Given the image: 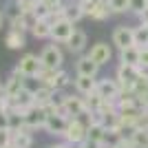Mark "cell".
Here are the masks:
<instances>
[{
    "label": "cell",
    "mask_w": 148,
    "mask_h": 148,
    "mask_svg": "<svg viewBox=\"0 0 148 148\" xmlns=\"http://www.w3.org/2000/svg\"><path fill=\"white\" fill-rule=\"evenodd\" d=\"M75 73H77V75H91V77H97L99 64H97V62H93L88 56H82V58H77V62H75Z\"/></svg>",
    "instance_id": "16"
},
{
    "label": "cell",
    "mask_w": 148,
    "mask_h": 148,
    "mask_svg": "<svg viewBox=\"0 0 148 148\" xmlns=\"http://www.w3.org/2000/svg\"><path fill=\"white\" fill-rule=\"evenodd\" d=\"M77 2H80L82 7H84V9H86L88 5H93V2H95V0H77Z\"/></svg>",
    "instance_id": "38"
},
{
    "label": "cell",
    "mask_w": 148,
    "mask_h": 148,
    "mask_svg": "<svg viewBox=\"0 0 148 148\" xmlns=\"http://www.w3.org/2000/svg\"><path fill=\"white\" fill-rule=\"evenodd\" d=\"M139 56H142V49L139 47H126V49L119 51V64H137L139 66Z\"/></svg>",
    "instance_id": "22"
},
{
    "label": "cell",
    "mask_w": 148,
    "mask_h": 148,
    "mask_svg": "<svg viewBox=\"0 0 148 148\" xmlns=\"http://www.w3.org/2000/svg\"><path fill=\"white\" fill-rule=\"evenodd\" d=\"M22 115H25V126H22L20 130H27V133H33V130H38V128H44L47 117H49L47 108H44V106H38V104L29 106Z\"/></svg>",
    "instance_id": "3"
},
{
    "label": "cell",
    "mask_w": 148,
    "mask_h": 148,
    "mask_svg": "<svg viewBox=\"0 0 148 148\" xmlns=\"http://www.w3.org/2000/svg\"><path fill=\"white\" fill-rule=\"evenodd\" d=\"M11 146L13 148H31L33 146V135L27 133V130H13Z\"/></svg>",
    "instance_id": "23"
},
{
    "label": "cell",
    "mask_w": 148,
    "mask_h": 148,
    "mask_svg": "<svg viewBox=\"0 0 148 148\" xmlns=\"http://www.w3.org/2000/svg\"><path fill=\"white\" fill-rule=\"evenodd\" d=\"M84 11H86V18L97 20V22H104V20H108L113 16V11L108 9V2H106V0H95V2L88 5Z\"/></svg>",
    "instance_id": "12"
},
{
    "label": "cell",
    "mask_w": 148,
    "mask_h": 148,
    "mask_svg": "<svg viewBox=\"0 0 148 148\" xmlns=\"http://www.w3.org/2000/svg\"><path fill=\"white\" fill-rule=\"evenodd\" d=\"M64 18L71 20L73 25H77L82 18H86V11H84V7L75 0V2H64Z\"/></svg>",
    "instance_id": "20"
},
{
    "label": "cell",
    "mask_w": 148,
    "mask_h": 148,
    "mask_svg": "<svg viewBox=\"0 0 148 148\" xmlns=\"http://www.w3.org/2000/svg\"><path fill=\"white\" fill-rule=\"evenodd\" d=\"M66 124H69V117L62 115V113H51L47 117V124H44V130L49 135H56V137H62L64 130H66Z\"/></svg>",
    "instance_id": "11"
},
{
    "label": "cell",
    "mask_w": 148,
    "mask_h": 148,
    "mask_svg": "<svg viewBox=\"0 0 148 148\" xmlns=\"http://www.w3.org/2000/svg\"><path fill=\"white\" fill-rule=\"evenodd\" d=\"M130 142H133L135 148H146L148 146V128H142V126L133 128V133H130Z\"/></svg>",
    "instance_id": "25"
},
{
    "label": "cell",
    "mask_w": 148,
    "mask_h": 148,
    "mask_svg": "<svg viewBox=\"0 0 148 148\" xmlns=\"http://www.w3.org/2000/svg\"><path fill=\"white\" fill-rule=\"evenodd\" d=\"M88 58H91L93 62H97L99 66H104V64H108L113 58V49H111V44H106V42H97V44H93L91 51L86 53Z\"/></svg>",
    "instance_id": "13"
},
{
    "label": "cell",
    "mask_w": 148,
    "mask_h": 148,
    "mask_svg": "<svg viewBox=\"0 0 148 148\" xmlns=\"http://www.w3.org/2000/svg\"><path fill=\"white\" fill-rule=\"evenodd\" d=\"M86 44H88V36L82 29H75L73 36L66 40V49L71 51V53H75V56H80L82 51L86 49Z\"/></svg>",
    "instance_id": "15"
},
{
    "label": "cell",
    "mask_w": 148,
    "mask_h": 148,
    "mask_svg": "<svg viewBox=\"0 0 148 148\" xmlns=\"http://www.w3.org/2000/svg\"><path fill=\"white\" fill-rule=\"evenodd\" d=\"M38 80H40V84H47L53 91H62V88H66L71 84V75L64 69H56V71L53 69H44Z\"/></svg>",
    "instance_id": "2"
},
{
    "label": "cell",
    "mask_w": 148,
    "mask_h": 148,
    "mask_svg": "<svg viewBox=\"0 0 148 148\" xmlns=\"http://www.w3.org/2000/svg\"><path fill=\"white\" fill-rule=\"evenodd\" d=\"M139 99H142V106H144V108H146V111H148V91L144 93V95H142V97H139Z\"/></svg>",
    "instance_id": "37"
},
{
    "label": "cell",
    "mask_w": 148,
    "mask_h": 148,
    "mask_svg": "<svg viewBox=\"0 0 148 148\" xmlns=\"http://www.w3.org/2000/svg\"><path fill=\"white\" fill-rule=\"evenodd\" d=\"M42 2H47L51 9H58V7H62L64 2H66V0H42Z\"/></svg>",
    "instance_id": "35"
},
{
    "label": "cell",
    "mask_w": 148,
    "mask_h": 148,
    "mask_svg": "<svg viewBox=\"0 0 148 148\" xmlns=\"http://www.w3.org/2000/svg\"><path fill=\"white\" fill-rule=\"evenodd\" d=\"M144 69L137 66V64H119L117 71H115V80L119 82V86H122V91H133V86H135L137 77L142 75Z\"/></svg>",
    "instance_id": "4"
},
{
    "label": "cell",
    "mask_w": 148,
    "mask_h": 148,
    "mask_svg": "<svg viewBox=\"0 0 148 148\" xmlns=\"http://www.w3.org/2000/svg\"><path fill=\"white\" fill-rule=\"evenodd\" d=\"M5 148H13V146H11V144H9V146H5Z\"/></svg>",
    "instance_id": "41"
},
{
    "label": "cell",
    "mask_w": 148,
    "mask_h": 148,
    "mask_svg": "<svg viewBox=\"0 0 148 148\" xmlns=\"http://www.w3.org/2000/svg\"><path fill=\"white\" fill-rule=\"evenodd\" d=\"M84 104H86V111L97 113L99 108H102V104H104V97H102L97 91H93V93H88V95H84Z\"/></svg>",
    "instance_id": "26"
},
{
    "label": "cell",
    "mask_w": 148,
    "mask_h": 148,
    "mask_svg": "<svg viewBox=\"0 0 148 148\" xmlns=\"http://www.w3.org/2000/svg\"><path fill=\"white\" fill-rule=\"evenodd\" d=\"M104 137H106V126L104 124H91L86 130V139L88 142H95L102 146V142H104Z\"/></svg>",
    "instance_id": "24"
},
{
    "label": "cell",
    "mask_w": 148,
    "mask_h": 148,
    "mask_svg": "<svg viewBox=\"0 0 148 148\" xmlns=\"http://www.w3.org/2000/svg\"><path fill=\"white\" fill-rule=\"evenodd\" d=\"M139 66L148 71V47H146V49H142V56H139Z\"/></svg>",
    "instance_id": "33"
},
{
    "label": "cell",
    "mask_w": 148,
    "mask_h": 148,
    "mask_svg": "<svg viewBox=\"0 0 148 148\" xmlns=\"http://www.w3.org/2000/svg\"><path fill=\"white\" fill-rule=\"evenodd\" d=\"M71 148H73V146H71ZM75 148H77V146H75Z\"/></svg>",
    "instance_id": "42"
},
{
    "label": "cell",
    "mask_w": 148,
    "mask_h": 148,
    "mask_svg": "<svg viewBox=\"0 0 148 148\" xmlns=\"http://www.w3.org/2000/svg\"><path fill=\"white\" fill-rule=\"evenodd\" d=\"M20 5V9H22V13H31L33 9H36V5H38V0H16Z\"/></svg>",
    "instance_id": "32"
},
{
    "label": "cell",
    "mask_w": 148,
    "mask_h": 148,
    "mask_svg": "<svg viewBox=\"0 0 148 148\" xmlns=\"http://www.w3.org/2000/svg\"><path fill=\"white\" fill-rule=\"evenodd\" d=\"M86 130H88L86 124H82L77 117H71L62 137H64V142H66L69 146H80V144L86 139Z\"/></svg>",
    "instance_id": "5"
},
{
    "label": "cell",
    "mask_w": 148,
    "mask_h": 148,
    "mask_svg": "<svg viewBox=\"0 0 148 148\" xmlns=\"http://www.w3.org/2000/svg\"><path fill=\"white\" fill-rule=\"evenodd\" d=\"M56 93L51 86H47V84H38V88H33V102H36L38 106H47L53 102V97H56Z\"/></svg>",
    "instance_id": "19"
},
{
    "label": "cell",
    "mask_w": 148,
    "mask_h": 148,
    "mask_svg": "<svg viewBox=\"0 0 148 148\" xmlns=\"http://www.w3.org/2000/svg\"><path fill=\"white\" fill-rule=\"evenodd\" d=\"M128 2L130 0H108V9L113 13H126V11H130Z\"/></svg>",
    "instance_id": "29"
},
{
    "label": "cell",
    "mask_w": 148,
    "mask_h": 148,
    "mask_svg": "<svg viewBox=\"0 0 148 148\" xmlns=\"http://www.w3.org/2000/svg\"><path fill=\"white\" fill-rule=\"evenodd\" d=\"M29 31L36 40H47V38H51V22L47 18H38Z\"/></svg>",
    "instance_id": "21"
},
{
    "label": "cell",
    "mask_w": 148,
    "mask_h": 148,
    "mask_svg": "<svg viewBox=\"0 0 148 148\" xmlns=\"http://www.w3.org/2000/svg\"><path fill=\"white\" fill-rule=\"evenodd\" d=\"M25 80H27V77H22V75H20L16 69H13V73L9 75V77H7V82L2 84V88H5V95H7V97H13V95H18V93L27 86Z\"/></svg>",
    "instance_id": "14"
},
{
    "label": "cell",
    "mask_w": 148,
    "mask_h": 148,
    "mask_svg": "<svg viewBox=\"0 0 148 148\" xmlns=\"http://www.w3.org/2000/svg\"><path fill=\"white\" fill-rule=\"evenodd\" d=\"M49 148H71V146L64 142V144H53V146H49Z\"/></svg>",
    "instance_id": "39"
},
{
    "label": "cell",
    "mask_w": 148,
    "mask_h": 148,
    "mask_svg": "<svg viewBox=\"0 0 148 148\" xmlns=\"http://www.w3.org/2000/svg\"><path fill=\"white\" fill-rule=\"evenodd\" d=\"M40 60H42L44 69H62V62H64V53H62V49L58 47L56 42L53 44H47L42 49V53H40Z\"/></svg>",
    "instance_id": "6"
},
{
    "label": "cell",
    "mask_w": 148,
    "mask_h": 148,
    "mask_svg": "<svg viewBox=\"0 0 148 148\" xmlns=\"http://www.w3.org/2000/svg\"><path fill=\"white\" fill-rule=\"evenodd\" d=\"M146 91H148V71L144 69V71H142V75L137 77L135 86H133V93H135L137 97H142V95H144Z\"/></svg>",
    "instance_id": "28"
},
{
    "label": "cell",
    "mask_w": 148,
    "mask_h": 148,
    "mask_svg": "<svg viewBox=\"0 0 148 148\" xmlns=\"http://www.w3.org/2000/svg\"><path fill=\"white\" fill-rule=\"evenodd\" d=\"M5 47L11 51H20L27 47V38H25V31H16V29H9L5 36Z\"/></svg>",
    "instance_id": "17"
},
{
    "label": "cell",
    "mask_w": 148,
    "mask_h": 148,
    "mask_svg": "<svg viewBox=\"0 0 148 148\" xmlns=\"http://www.w3.org/2000/svg\"><path fill=\"white\" fill-rule=\"evenodd\" d=\"M16 71H18L22 77H27V80H33V77H40V73L44 71V64H42V60H40V56H36V53H25V56L18 60V64H16Z\"/></svg>",
    "instance_id": "1"
},
{
    "label": "cell",
    "mask_w": 148,
    "mask_h": 148,
    "mask_svg": "<svg viewBox=\"0 0 148 148\" xmlns=\"http://www.w3.org/2000/svg\"><path fill=\"white\" fill-rule=\"evenodd\" d=\"M106 2H108V0H106Z\"/></svg>",
    "instance_id": "43"
},
{
    "label": "cell",
    "mask_w": 148,
    "mask_h": 148,
    "mask_svg": "<svg viewBox=\"0 0 148 148\" xmlns=\"http://www.w3.org/2000/svg\"><path fill=\"white\" fill-rule=\"evenodd\" d=\"M95 86H97V80L91 77V75H75V80H73V88L80 93L82 97L88 95V93H93Z\"/></svg>",
    "instance_id": "18"
},
{
    "label": "cell",
    "mask_w": 148,
    "mask_h": 148,
    "mask_svg": "<svg viewBox=\"0 0 148 148\" xmlns=\"http://www.w3.org/2000/svg\"><path fill=\"white\" fill-rule=\"evenodd\" d=\"M146 7H148V0H130V2H128L130 13H135V16H139Z\"/></svg>",
    "instance_id": "30"
},
{
    "label": "cell",
    "mask_w": 148,
    "mask_h": 148,
    "mask_svg": "<svg viewBox=\"0 0 148 148\" xmlns=\"http://www.w3.org/2000/svg\"><path fill=\"white\" fill-rule=\"evenodd\" d=\"M86 111V104H84V97L80 93L77 95H64V104H62V115H66L69 119L77 117Z\"/></svg>",
    "instance_id": "9"
},
{
    "label": "cell",
    "mask_w": 148,
    "mask_h": 148,
    "mask_svg": "<svg viewBox=\"0 0 148 148\" xmlns=\"http://www.w3.org/2000/svg\"><path fill=\"white\" fill-rule=\"evenodd\" d=\"M0 128H9V111H0Z\"/></svg>",
    "instance_id": "34"
},
{
    "label": "cell",
    "mask_w": 148,
    "mask_h": 148,
    "mask_svg": "<svg viewBox=\"0 0 148 148\" xmlns=\"http://www.w3.org/2000/svg\"><path fill=\"white\" fill-rule=\"evenodd\" d=\"M95 91L104 99H108V102H117L119 93H122V86H119V82L115 80V77H102V80H97Z\"/></svg>",
    "instance_id": "7"
},
{
    "label": "cell",
    "mask_w": 148,
    "mask_h": 148,
    "mask_svg": "<svg viewBox=\"0 0 148 148\" xmlns=\"http://www.w3.org/2000/svg\"><path fill=\"white\" fill-rule=\"evenodd\" d=\"M11 137H13L11 128H0V148L9 146V144H11Z\"/></svg>",
    "instance_id": "31"
},
{
    "label": "cell",
    "mask_w": 148,
    "mask_h": 148,
    "mask_svg": "<svg viewBox=\"0 0 148 148\" xmlns=\"http://www.w3.org/2000/svg\"><path fill=\"white\" fill-rule=\"evenodd\" d=\"M73 31H75V25L71 22V20L60 18L58 22H53V25H51V40H53V42L66 44V40L73 36Z\"/></svg>",
    "instance_id": "8"
},
{
    "label": "cell",
    "mask_w": 148,
    "mask_h": 148,
    "mask_svg": "<svg viewBox=\"0 0 148 148\" xmlns=\"http://www.w3.org/2000/svg\"><path fill=\"white\" fill-rule=\"evenodd\" d=\"M137 18H139V22H144V25H148V7H146V9H144L142 13H139V16H137Z\"/></svg>",
    "instance_id": "36"
},
{
    "label": "cell",
    "mask_w": 148,
    "mask_h": 148,
    "mask_svg": "<svg viewBox=\"0 0 148 148\" xmlns=\"http://www.w3.org/2000/svg\"><path fill=\"white\" fill-rule=\"evenodd\" d=\"M111 42L117 47L119 51L126 49V47H133L135 44V36H133V27H126V25H119L113 29V38Z\"/></svg>",
    "instance_id": "10"
},
{
    "label": "cell",
    "mask_w": 148,
    "mask_h": 148,
    "mask_svg": "<svg viewBox=\"0 0 148 148\" xmlns=\"http://www.w3.org/2000/svg\"><path fill=\"white\" fill-rule=\"evenodd\" d=\"M146 148H148V146H146Z\"/></svg>",
    "instance_id": "44"
},
{
    "label": "cell",
    "mask_w": 148,
    "mask_h": 148,
    "mask_svg": "<svg viewBox=\"0 0 148 148\" xmlns=\"http://www.w3.org/2000/svg\"><path fill=\"white\" fill-rule=\"evenodd\" d=\"M2 22H5V11H0V29H2Z\"/></svg>",
    "instance_id": "40"
},
{
    "label": "cell",
    "mask_w": 148,
    "mask_h": 148,
    "mask_svg": "<svg viewBox=\"0 0 148 148\" xmlns=\"http://www.w3.org/2000/svg\"><path fill=\"white\" fill-rule=\"evenodd\" d=\"M133 36H135V47L139 49H146L148 47V25H139V27H133Z\"/></svg>",
    "instance_id": "27"
}]
</instances>
